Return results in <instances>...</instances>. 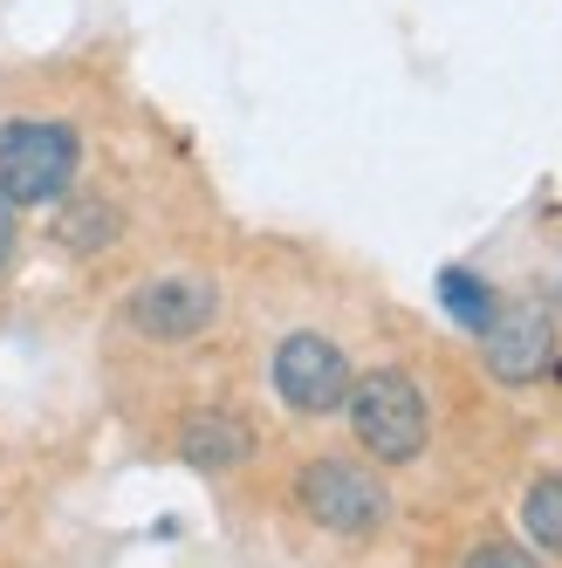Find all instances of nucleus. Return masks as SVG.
<instances>
[{
	"label": "nucleus",
	"mask_w": 562,
	"mask_h": 568,
	"mask_svg": "<svg viewBox=\"0 0 562 568\" xmlns=\"http://www.w3.org/2000/svg\"><path fill=\"white\" fill-rule=\"evenodd\" d=\"M83 172V138L62 116H8L0 124V199L8 206H56Z\"/></svg>",
	"instance_id": "f257e3e1"
},
{
	"label": "nucleus",
	"mask_w": 562,
	"mask_h": 568,
	"mask_svg": "<svg viewBox=\"0 0 562 568\" xmlns=\"http://www.w3.org/2000/svg\"><path fill=\"white\" fill-rule=\"evenodd\" d=\"M521 535L542 555H562V473H542L529 494H521Z\"/></svg>",
	"instance_id": "9d476101"
},
{
	"label": "nucleus",
	"mask_w": 562,
	"mask_h": 568,
	"mask_svg": "<svg viewBox=\"0 0 562 568\" xmlns=\"http://www.w3.org/2000/svg\"><path fill=\"white\" fill-rule=\"evenodd\" d=\"M480 349H488L494 384H535L555 363V322L535 302H501V315H494V329L480 336Z\"/></svg>",
	"instance_id": "423d86ee"
},
{
	"label": "nucleus",
	"mask_w": 562,
	"mask_h": 568,
	"mask_svg": "<svg viewBox=\"0 0 562 568\" xmlns=\"http://www.w3.org/2000/svg\"><path fill=\"white\" fill-rule=\"evenodd\" d=\"M549 377H555V384H562V363H549Z\"/></svg>",
	"instance_id": "ddd939ff"
},
{
	"label": "nucleus",
	"mask_w": 562,
	"mask_h": 568,
	"mask_svg": "<svg viewBox=\"0 0 562 568\" xmlns=\"http://www.w3.org/2000/svg\"><path fill=\"white\" fill-rule=\"evenodd\" d=\"M343 412H350V432L357 445L378 459V466H412L425 453V438H432V418H425V390L412 371H398V363H384V371H364L350 384L343 397Z\"/></svg>",
	"instance_id": "f03ea898"
},
{
	"label": "nucleus",
	"mask_w": 562,
	"mask_h": 568,
	"mask_svg": "<svg viewBox=\"0 0 562 568\" xmlns=\"http://www.w3.org/2000/svg\"><path fill=\"white\" fill-rule=\"evenodd\" d=\"M295 507L315 527H330V535H378L384 514H391V494H384V479L357 459H309L295 473Z\"/></svg>",
	"instance_id": "7ed1b4c3"
},
{
	"label": "nucleus",
	"mask_w": 562,
	"mask_h": 568,
	"mask_svg": "<svg viewBox=\"0 0 562 568\" xmlns=\"http://www.w3.org/2000/svg\"><path fill=\"white\" fill-rule=\"evenodd\" d=\"M179 453L192 473H233L254 459V425L240 412H192L179 425Z\"/></svg>",
	"instance_id": "0eeeda50"
},
{
	"label": "nucleus",
	"mask_w": 562,
	"mask_h": 568,
	"mask_svg": "<svg viewBox=\"0 0 562 568\" xmlns=\"http://www.w3.org/2000/svg\"><path fill=\"white\" fill-rule=\"evenodd\" d=\"M213 315H220V288L213 274H192V267L151 274L124 295V329L144 343H192L213 329Z\"/></svg>",
	"instance_id": "20e7f679"
},
{
	"label": "nucleus",
	"mask_w": 562,
	"mask_h": 568,
	"mask_svg": "<svg viewBox=\"0 0 562 568\" xmlns=\"http://www.w3.org/2000/svg\"><path fill=\"white\" fill-rule=\"evenodd\" d=\"M439 308H446L466 336H488L494 315H501V295L488 288V274H473V267H439Z\"/></svg>",
	"instance_id": "1a4fd4ad"
},
{
	"label": "nucleus",
	"mask_w": 562,
	"mask_h": 568,
	"mask_svg": "<svg viewBox=\"0 0 562 568\" xmlns=\"http://www.w3.org/2000/svg\"><path fill=\"white\" fill-rule=\"evenodd\" d=\"M460 568H542L521 541H480V548H466V561Z\"/></svg>",
	"instance_id": "9b49d317"
},
{
	"label": "nucleus",
	"mask_w": 562,
	"mask_h": 568,
	"mask_svg": "<svg viewBox=\"0 0 562 568\" xmlns=\"http://www.w3.org/2000/svg\"><path fill=\"white\" fill-rule=\"evenodd\" d=\"M268 377H274V397L289 404L295 418H330V412H343V397L357 384L350 356L330 336H315V329H289V336H281Z\"/></svg>",
	"instance_id": "39448f33"
},
{
	"label": "nucleus",
	"mask_w": 562,
	"mask_h": 568,
	"mask_svg": "<svg viewBox=\"0 0 562 568\" xmlns=\"http://www.w3.org/2000/svg\"><path fill=\"white\" fill-rule=\"evenodd\" d=\"M56 240L69 254H103L110 240H124V206H117V199H97V192L69 199L62 220H56Z\"/></svg>",
	"instance_id": "6e6552de"
},
{
	"label": "nucleus",
	"mask_w": 562,
	"mask_h": 568,
	"mask_svg": "<svg viewBox=\"0 0 562 568\" xmlns=\"http://www.w3.org/2000/svg\"><path fill=\"white\" fill-rule=\"evenodd\" d=\"M14 254H21V206L0 199V281L14 274Z\"/></svg>",
	"instance_id": "f8f14e48"
}]
</instances>
